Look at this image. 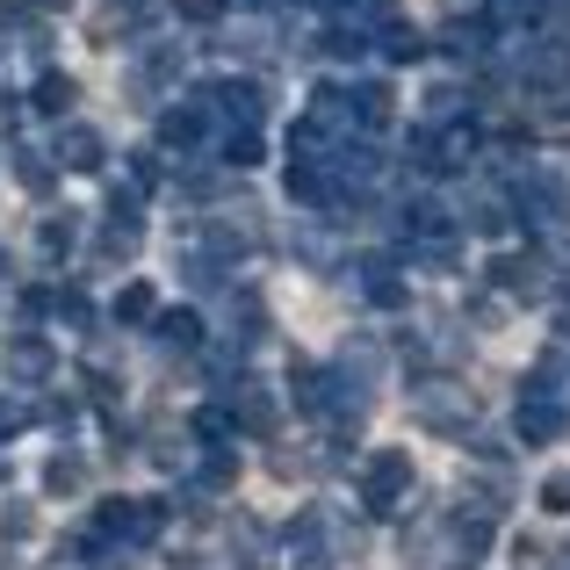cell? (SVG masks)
<instances>
[]
</instances>
